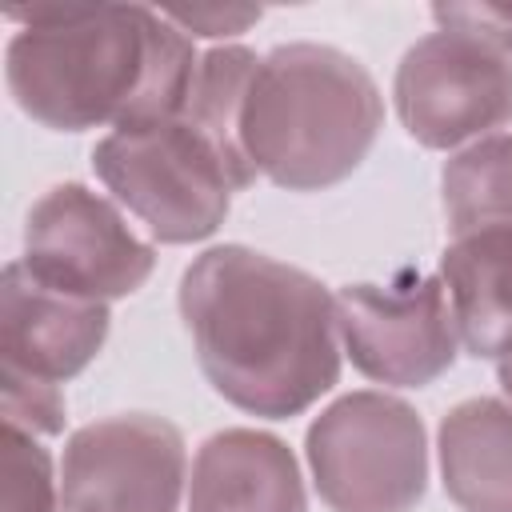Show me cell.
Returning <instances> with one entry per match:
<instances>
[{"label":"cell","instance_id":"cell-1","mask_svg":"<svg viewBox=\"0 0 512 512\" xmlns=\"http://www.w3.org/2000/svg\"><path fill=\"white\" fill-rule=\"evenodd\" d=\"M176 300L204 380L232 408L292 420L336 388V296L312 272L216 244L184 268Z\"/></svg>","mask_w":512,"mask_h":512},{"label":"cell","instance_id":"cell-2","mask_svg":"<svg viewBox=\"0 0 512 512\" xmlns=\"http://www.w3.org/2000/svg\"><path fill=\"white\" fill-rule=\"evenodd\" d=\"M4 52L16 108L52 132L132 128L184 116L200 52L148 4H32Z\"/></svg>","mask_w":512,"mask_h":512},{"label":"cell","instance_id":"cell-3","mask_svg":"<svg viewBox=\"0 0 512 512\" xmlns=\"http://www.w3.org/2000/svg\"><path fill=\"white\" fill-rule=\"evenodd\" d=\"M384 100L372 72L332 44H280L260 56L240 136L256 176L288 192L348 180L372 152Z\"/></svg>","mask_w":512,"mask_h":512},{"label":"cell","instance_id":"cell-4","mask_svg":"<svg viewBox=\"0 0 512 512\" xmlns=\"http://www.w3.org/2000/svg\"><path fill=\"white\" fill-rule=\"evenodd\" d=\"M92 172L160 244L208 240L236 192L212 140L184 116L112 128L92 148Z\"/></svg>","mask_w":512,"mask_h":512},{"label":"cell","instance_id":"cell-5","mask_svg":"<svg viewBox=\"0 0 512 512\" xmlns=\"http://www.w3.org/2000/svg\"><path fill=\"white\" fill-rule=\"evenodd\" d=\"M308 468L332 512H412L428 492V436L416 408L388 392L332 400L304 436Z\"/></svg>","mask_w":512,"mask_h":512},{"label":"cell","instance_id":"cell-6","mask_svg":"<svg viewBox=\"0 0 512 512\" xmlns=\"http://www.w3.org/2000/svg\"><path fill=\"white\" fill-rule=\"evenodd\" d=\"M20 264L52 292L112 304L144 288L156 248L132 232L108 196L64 180L28 208Z\"/></svg>","mask_w":512,"mask_h":512},{"label":"cell","instance_id":"cell-7","mask_svg":"<svg viewBox=\"0 0 512 512\" xmlns=\"http://www.w3.org/2000/svg\"><path fill=\"white\" fill-rule=\"evenodd\" d=\"M392 100L416 144L460 152L484 136L512 132V56L436 28L400 56Z\"/></svg>","mask_w":512,"mask_h":512},{"label":"cell","instance_id":"cell-8","mask_svg":"<svg viewBox=\"0 0 512 512\" xmlns=\"http://www.w3.org/2000/svg\"><path fill=\"white\" fill-rule=\"evenodd\" d=\"M340 344L352 368L376 384L424 388L460 352V332L440 276L400 268L384 284H344L336 292Z\"/></svg>","mask_w":512,"mask_h":512},{"label":"cell","instance_id":"cell-9","mask_svg":"<svg viewBox=\"0 0 512 512\" xmlns=\"http://www.w3.org/2000/svg\"><path fill=\"white\" fill-rule=\"evenodd\" d=\"M184 484V432L164 416L120 412L80 424L64 440V512H180Z\"/></svg>","mask_w":512,"mask_h":512},{"label":"cell","instance_id":"cell-10","mask_svg":"<svg viewBox=\"0 0 512 512\" xmlns=\"http://www.w3.org/2000/svg\"><path fill=\"white\" fill-rule=\"evenodd\" d=\"M112 328L108 304L76 300L44 288L20 260L0 276V372L64 384L80 376L104 348Z\"/></svg>","mask_w":512,"mask_h":512},{"label":"cell","instance_id":"cell-11","mask_svg":"<svg viewBox=\"0 0 512 512\" xmlns=\"http://www.w3.org/2000/svg\"><path fill=\"white\" fill-rule=\"evenodd\" d=\"M188 512H308L292 448L260 428L212 432L192 456Z\"/></svg>","mask_w":512,"mask_h":512},{"label":"cell","instance_id":"cell-12","mask_svg":"<svg viewBox=\"0 0 512 512\" xmlns=\"http://www.w3.org/2000/svg\"><path fill=\"white\" fill-rule=\"evenodd\" d=\"M440 284L476 360H512V228L452 236L440 256Z\"/></svg>","mask_w":512,"mask_h":512},{"label":"cell","instance_id":"cell-13","mask_svg":"<svg viewBox=\"0 0 512 512\" xmlns=\"http://www.w3.org/2000/svg\"><path fill=\"white\" fill-rule=\"evenodd\" d=\"M440 480L460 512H512V400L472 396L436 432Z\"/></svg>","mask_w":512,"mask_h":512},{"label":"cell","instance_id":"cell-14","mask_svg":"<svg viewBox=\"0 0 512 512\" xmlns=\"http://www.w3.org/2000/svg\"><path fill=\"white\" fill-rule=\"evenodd\" d=\"M256 64H260V56L244 44L208 48L200 56V68H196V80H192V92H188V104H184V120L196 124L212 140V148L220 152L236 192L256 184V168H252V160L244 152V136H240L244 96H248Z\"/></svg>","mask_w":512,"mask_h":512},{"label":"cell","instance_id":"cell-15","mask_svg":"<svg viewBox=\"0 0 512 512\" xmlns=\"http://www.w3.org/2000/svg\"><path fill=\"white\" fill-rule=\"evenodd\" d=\"M440 200L452 236L512 228V132L452 152L440 172Z\"/></svg>","mask_w":512,"mask_h":512},{"label":"cell","instance_id":"cell-16","mask_svg":"<svg viewBox=\"0 0 512 512\" xmlns=\"http://www.w3.org/2000/svg\"><path fill=\"white\" fill-rule=\"evenodd\" d=\"M0 476V512H64L52 452L32 432L4 424Z\"/></svg>","mask_w":512,"mask_h":512},{"label":"cell","instance_id":"cell-17","mask_svg":"<svg viewBox=\"0 0 512 512\" xmlns=\"http://www.w3.org/2000/svg\"><path fill=\"white\" fill-rule=\"evenodd\" d=\"M0 408H4V424L24 428L32 436H60L68 420L60 384L20 372H0Z\"/></svg>","mask_w":512,"mask_h":512},{"label":"cell","instance_id":"cell-18","mask_svg":"<svg viewBox=\"0 0 512 512\" xmlns=\"http://www.w3.org/2000/svg\"><path fill=\"white\" fill-rule=\"evenodd\" d=\"M440 32H464L504 56H512V4H432Z\"/></svg>","mask_w":512,"mask_h":512},{"label":"cell","instance_id":"cell-19","mask_svg":"<svg viewBox=\"0 0 512 512\" xmlns=\"http://www.w3.org/2000/svg\"><path fill=\"white\" fill-rule=\"evenodd\" d=\"M184 36H204V40H224L240 36L260 20V8L248 4H192V8H160Z\"/></svg>","mask_w":512,"mask_h":512},{"label":"cell","instance_id":"cell-20","mask_svg":"<svg viewBox=\"0 0 512 512\" xmlns=\"http://www.w3.org/2000/svg\"><path fill=\"white\" fill-rule=\"evenodd\" d=\"M496 380H500L504 396L512 400V360H500V364H496Z\"/></svg>","mask_w":512,"mask_h":512}]
</instances>
